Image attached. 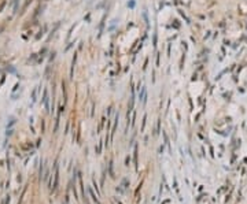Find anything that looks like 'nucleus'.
<instances>
[{"label": "nucleus", "mask_w": 247, "mask_h": 204, "mask_svg": "<svg viewBox=\"0 0 247 204\" xmlns=\"http://www.w3.org/2000/svg\"><path fill=\"white\" fill-rule=\"evenodd\" d=\"M156 43H158V34L154 33L153 34V47L154 48H156Z\"/></svg>", "instance_id": "2"}, {"label": "nucleus", "mask_w": 247, "mask_h": 204, "mask_svg": "<svg viewBox=\"0 0 247 204\" xmlns=\"http://www.w3.org/2000/svg\"><path fill=\"white\" fill-rule=\"evenodd\" d=\"M147 66H148V58H146V60H144V66H143V70H147Z\"/></svg>", "instance_id": "5"}, {"label": "nucleus", "mask_w": 247, "mask_h": 204, "mask_svg": "<svg viewBox=\"0 0 247 204\" xmlns=\"http://www.w3.org/2000/svg\"><path fill=\"white\" fill-rule=\"evenodd\" d=\"M178 13H180V15H181V16L184 18V19L187 21V23H190V19H188V18H187V15L184 14V11H178Z\"/></svg>", "instance_id": "4"}, {"label": "nucleus", "mask_w": 247, "mask_h": 204, "mask_svg": "<svg viewBox=\"0 0 247 204\" xmlns=\"http://www.w3.org/2000/svg\"><path fill=\"white\" fill-rule=\"evenodd\" d=\"M155 66L159 67L161 66V52H156V59H155Z\"/></svg>", "instance_id": "1"}, {"label": "nucleus", "mask_w": 247, "mask_h": 204, "mask_svg": "<svg viewBox=\"0 0 247 204\" xmlns=\"http://www.w3.org/2000/svg\"><path fill=\"white\" fill-rule=\"evenodd\" d=\"M184 62H185V53H183L181 59H180V70H183V64H184Z\"/></svg>", "instance_id": "3"}, {"label": "nucleus", "mask_w": 247, "mask_h": 204, "mask_svg": "<svg viewBox=\"0 0 247 204\" xmlns=\"http://www.w3.org/2000/svg\"><path fill=\"white\" fill-rule=\"evenodd\" d=\"M170 49H172V47L169 44V45H167V56H170Z\"/></svg>", "instance_id": "7"}, {"label": "nucleus", "mask_w": 247, "mask_h": 204, "mask_svg": "<svg viewBox=\"0 0 247 204\" xmlns=\"http://www.w3.org/2000/svg\"><path fill=\"white\" fill-rule=\"evenodd\" d=\"M183 45H184V48H185V52L188 51V44L185 43V41H183Z\"/></svg>", "instance_id": "6"}]
</instances>
